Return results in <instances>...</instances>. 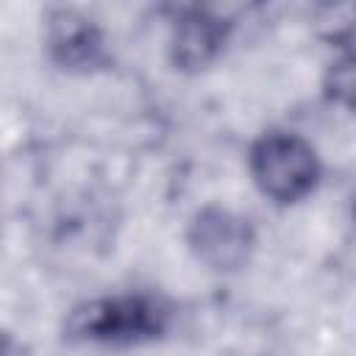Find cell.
Listing matches in <instances>:
<instances>
[{"instance_id": "1", "label": "cell", "mask_w": 356, "mask_h": 356, "mask_svg": "<svg viewBox=\"0 0 356 356\" xmlns=\"http://www.w3.org/2000/svg\"><path fill=\"white\" fill-rule=\"evenodd\" d=\"M253 184L273 203L289 206L309 197L320 181V159L314 145L284 128L264 131L248 150Z\"/></svg>"}, {"instance_id": "2", "label": "cell", "mask_w": 356, "mask_h": 356, "mask_svg": "<svg viewBox=\"0 0 356 356\" xmlns=\"http://www.w3.org/2000/svg\"><path fill=\"white\" fill-rule=\"evenodd\" d=\"M167 312L147 295H114L89 300L70 312L67 334L89 342L134 345L164 331Z\"/></svg>"}, {"instance_id": "3", "label": "cell", "mask_w": 356, "mask_h": 356, "mask_svg": "<svg viewBox=\"0 0 356 356\" xmlns=\"http://www.w3.org/2000/svg\"><path fill=\"white\" fill-rule=\"evenodd\" d=\"M186 242H189V250L195 253V259L200 264H206L209 270L234 273L248 264L256 236H253L248 217H242L225 206L209 203V206L197 209L195 217L189 220Z\"/></svg>"}, {"instance_id": "4", "label": "cell", "mask_w": 356, "mask_h": 356, "mask_svg": "<svg viewBox=\"0 0 356 356\" xmlns=\"http://www.w3.org/2000/svg\"><path fill=\"white\" fill-rule=\"evenodd\" d=\"M47 53L61 70H95L106 61L100 28L72 8H56L47 17Z\"/></svg>"}, {"instance_id": "5", "label": "cell", "mask_w": 356, "mask_h": 356, "mask_svg": "<svg viewBox=\"0 0 356 356\" xmlns=\"http://www.w3.org/2000/svg\"><path fill=\"white\" fill-rule=\"evenodd\" d=\"M228 36V25L206 8H184L170 31V58L178 70L209 67Z\"/></svg>"}, {"instance_id": "6", "label": "cell", "mask_w": 356, "mask_h": 356, "mask_svg": "<svg viewBox=\"0 0 356 356\" xmlns=\"http://www.w3.org/2000/svg\"><path fill=\"white\" fill-rule=\"evenodd\" d=\"M350 86H353L350 58H342V61L334 64V100L348 103V100H350Z\"/></svg>"}, {"instance_id": "7", "label": "cell", "mask_w": 356, "mask_h": 356, "mask_svg": "<svg viewBox=\"0 0 356 356\" xmlns=\"http://www.w3.org/2000/svg\"><path fill=\"white\" fill-rule=\"evenodd\" d=\"M0 356H11V337L0 331Z\"/></svg>"}]
</instances>
